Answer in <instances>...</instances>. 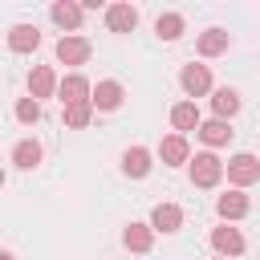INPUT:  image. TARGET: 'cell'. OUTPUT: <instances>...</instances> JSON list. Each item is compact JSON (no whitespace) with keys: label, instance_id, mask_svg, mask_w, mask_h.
<instances>
[{"label":"cell","instance_id":"1","mask_svg":"<svg viewBox=\"0 0 260 260\" xmlns=\"http://www.w3.org/2000/svg\"><path fill=\"white\" fill-rule=\"evenodd\" d=\"M256 179H260V158H256V154L240 150V154H232V158H228V183H232L236 191L252 187Z\"/></svg>","mask_w":260,"mask_h":260},{"label":"cell","instance_id":"2","mask_svg":"<svg viewBox=\"0 0 260 260\" xmlns=\"http://www.w3.org/2000/svg\"><path fill=\"white\" fill-rule=\"evenodd\" d=\"M187 171H191V183H195V187H215V183L223 179L228 167H223L211 150H203V154H195V158L187 162Z\"/></svg>","mask_w":260,"mask_h":260},{"label":"cell","instance_id":"3","mask_svg":"<svg viewBox=\"0 0 260 260\" xmlns=\"http://www.w3.org/2000/svg\"><path fill=\"white\" fill-rule=\"evenodd\" d=\"M89 53H93L89 37H73V32H65V37L57 41V61H61V65H85Z\"/></svg>","mask_w":260,"mask_h":260},{"label":"cell","instance_id":"4","mask_svg":"<svg viewBox=\"0 0 260 260\" xmlns=\"http://www.w3.org/2000/svg\"><path fill=\"white\" fill-rule=\"evenodd\" d=\"M179 85H183V93H187V98H203V93H211V69L191 61V65H183Z\"/></svg>","mask_w":260,"mask_h":260},{"label":"cell","instance_id":"5","mask_svg":"<svg viewBox=\"0 0 260 260\" xmlns=\"http://www.w3.org/2000/svg\"><path fill=\"white\" fill-rule=\"evenodd\" d=\"M57 98H61V106H81V102H93V85L81 73H69V77H61Z\"/></svg>","mask_w":260,"mask_h":260},{"label":"cell","instance_id":"6","mask_svg":"<svg viewBox=\"0 0 260 260\" xmlns=\"http://www.w3.org/2000/svg\"><path fill=\"white\" fill-rule=\"evenodd\" d=\"M61 89V81H57V73H53V65H32V73H28V98H53Z\"/></svg>","mask_w":260,"mask_h":260},{"label":"cell","instance_id":"7","mask_svg":"<svg viewBox=\"0 0 260 260\" xmlns=\"http://www.w3.org/2000/svg\"><path fill=\"white\" fill-rule=\"evenodd\" d=\"M150 228L162 232V236L179 232V228H183V207H179V203H154V211H150Z\"/></svg>","mask_w":260,"mask_h":260},{"label":"cell","instance_id":"8","mask_svg":"<svg viewBox=\"0 0 260 260\" xmlns=\"http://www.w3.org/2000/svg\"><path fill=\"white\" fill-rule=\"evenodd\" d=\"M106 28L110 32H134L138 28V8L134 4H110L106 8Z\"/></svg>","mask_w":260,"mask_h":260},{"label":"cell","instance_id":"9","mask_svg":"<svg viewBox=\"0 0 260 260\" xmlns=\"http://www.w3.org/2000/svg\"><path fill=\"white\" fill-rule=\"evenodd\" d=\"M158 158H162L167 167H183V162H191V146H187V138H183V134H167V138L158 142Z\"/></svg>","mask_w":260,"mask_h":260},{"label":"cell","instance_id":"10","mask_svg":"<svg viewBox=\"0 0 260 260\" xmlns=\"http://www.w3.org/2000/svg\"><path fill=\"white\" fill-rule=\"evenodd\" d=\"M150 150L146 146H130V150H122V175L126 179H146L150 175Z\"/></svg>","mask_w":260,"mask_h":260},{"label":"cell","instance_id":"11","mask_svg":"<svg viewBox=\"0 0 260 260\" xmlns=\"http://www.w3.org/2000/svg\"><path fill=\"white\" fill-rule=\"evenodd\" d=\"M122 102H126V89H122L118 81H98V85H93V110L110 114V110H118Z\"/></svg>","mask_w":260,"mask_h":260},{"label":"cell","instance_id":"12","mask_svg":"<svg viewBox=\"0 0 260 260\" xmlns=\"http://www.w3.org/2000/svg\"><path fill=\"white\" fill-rule=\"evenodd\" d=\"M211 248H215L219 256H228V260H232V256H240V252H244V236H240L236 228H228V223H223V228H215V232H211Z\"/></svg>","mask_w":260,"mask_h":260},{"label":"cell","instance_id":"13","mask_svg":"<svg viewBox=\"0 0 260 260\" xmlns=\"http://www.w3.org/2000/svg\"><path fill=\"white\" fill-rule=\"evenodd\" d=\"M228 45H232L228 28H207V32H199V41H195L199 57H219V53H228Z\"/></svg>","mask_w":260,"mask_h":260},{"label":"cell","instance_id":"14","mask_svg":"<svg viewBox=\"0 0 260 260\" xmlns=\"http://www.w3.org/2000/svg\"><path fill=\"white\" fill-rule=\"evenodd\" d=\"M195 134H199V138H203L207 146H228L236 130H232V122H223V118H207V122H203V126H199Z\"/></svg>","mask_w":260,"mask_h":260},{"label":"cell","instance_id":"15","mask_svg":"<svg viewBox=\"0 0 260 260\" xmlns=\"http://www.w3.org/2000/svg\"><path fill=\"white\" fill-rule=\"evenodd\" d=\"M37 45H41V32L32 24H12L8 28V49L12 53H32Z\"/></svg>","mask_w":260,"mask_h":260},{"label":"cell","instance_id":"16","mask_svg":"<svg viewBox=\"0 0 260 260\" xmlns=\"http://www.w3.org/2000/svg\"><path fill=\"white\" fill-rule=\"evenodd\" d=\"M41 158H45V150H41V142H37V138H20V142L12 146V162H16L20 171H32Z\"/></svg>","mask_w":260,"mask_h":260},{"label":"cell","instance_id":"17","mask_svg":"<svg viewBox=\"0 0 260 260\" xmlns=\"http://www.w3.org/2000/svg\"><path fill=\"white\" fill-rule=\"evenodd\" d=\"M215 211H219L223 219H244V215L252 211V203H248V195H244V191H228V195H219Z\"/></svg>","mask_w":260,"mask_h":260},{"label":"cell","instance_id":"18","mask_svg":"<svg viewBox=\"0 0 260 260\" xmlns=\"http://www.w3.org/2000/svg\"><path fill=\"white\" fill-rule=\"evenodd\" d=\"M122 244H126L130 252H150V244H154V228H150V223H126Z\"/></svg>","mask_w":260,"mask_h":260},{"label":"cell","instance_id":"19","mask_svg":"<svg viewBox=\"0 0 260 260\" xmlns=\"http://www.w3.org/2000/svg\"><path fill=\"white\" fill-rule=\"evenodd\" d=\"M171 126L183 134V130H199L203 126V118H199V106L195 102H179L175 110H171Z\"/></svg>","mask_w":260,"mask_h":260},{"label":"cell","instance_id":"20","mask_svg":"<svg viewBox=\"0 0 260 260\" xmlns=\"http://www.w3.org/2000/svg\"><path fill=\"white\" fill-rule=\"evenodd\" d=\"M49 16H53L61 28H77V24H81V16H85V8H81V4L61 0V4H53V8H49Z\"/></svg>","mask_w":260,"mask_h":260},{"label":"cell","instance_id":"21","mask_svg":"<svg viewBox=\"0 0 260 260\" xmlns=\"http://www.w3.org/2000/svg\"><path fill=\"white\" fill-rule=\"evenodd\" d=\"M183 28H187V20H183L179 12H162V16L154 20V32H158V41H179V37H183Z\"/></svg>","mask_w":260,"mask_h":260},{"label":"cell","instance_id":"22","mask_svg":"<svg viewBox=\"0 0 260 260\" xmlns=\"http://www.w3.org/2000/svg\"><path fill=\"white\" fill-rule=\"evenodd\" d=\"M211 110H215V118H223V122H228V118L240 110V93H236V89H228V85H223V89H215V93H211Z\"/></svg>","mask_w":260,"mask_h":260},{"label":"cell","instance_id":"23","mask_svg":"<svg viewBox=\"0 0 260 260\" xmlns=\"http://www.w3.org/2000/svg\"><path fill=\"white\" fill-rule=\"evenodd\" d=\"M93 118V102H81V106H65V126L69 130H85Z\"/></svg>","mask_w":260,"mask_h":260},{"label":"cell","instance_id":"24","mask_svg":"<svg viewBox=\"0 0 260 260\" xmlns=\"http://www.w3.org/2000/svg\"><path fill=\"white\" fill-rule=\"evenodd\" d=\"M16 118H20L24 126H37V122H41V102H37V98H20V102H16Z\"/></svg>","mask_w":260,"mask_h":260},{"label":"cell","instance_id":"25","mask_svg":"<svg viewBox=\"0 0 260 260\" xmlns=\"http://www.w3.org/2000/svg\"><path fill=\"white\" fill-rule=\"evenodd\" d=\"M0 260H16V256H12V252H4V256H0Z\"/></svg>","mask_w":260,"mask_h":260},{"label":"cell","instance_id":"26","mask_svg":"<svg viewBox=\"0 0 260 260\" xmlns=\"http://www.w3.org/2000/svg\"><path fill=\"white\" fill-rule=\"evenodd\" d=\"M215 260H228V256H215Z\"/></svg>","mask_w":260,"mask_h":260}]
</instances>
